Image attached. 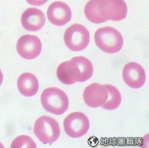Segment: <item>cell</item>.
Masks as SVG:
<instances>
[{
    "mask_svg": "<svg viewBox=\"0 0 149 148\" xmlns=\"http://www.w3.org/2000/svg\"><path fill=\"white\" fill-rule=\"evenodd\" d=\"M93 71L90 60L84 56H76L61 64L57 68L56 75L61 82L69 85L86 81L91 77Z\"/></svg>",
    "mask_w": 149,
    "mask_h": 148,
    "instance_id": "6da1fadb",
    "label": "cell"
},
{
    "mask_svg": "<svg viewBox=\"0 0 149 148\" xmlns=\"http://www.w3.org/2000/svg\"><path fill=\"white\" fill-rule=\"evenodd\" d=\"M41 101L43 108L51 113L60 115L64 113L68 108V98L61 89L51 87L42 92Z\"/></svg>",
    "mask_w": 149,
    "mask_h": 148,
    "instance_id": "7a4b0ae2",
    "label": "cell"
},
{
    "mask_svg": "<svg viewBox=\"0 0 149 148\" xmlns=\"http://www.w3.org/2000/svg\"><path fill=\"white\" fill-rule=\"evenodd\" d=\"M95 41L100 49L111 54L121 50L123 44V37L120 33L110 27L101 28L96 31Z\"/></svg>",
    "mask_w": 149,
    "mask_h": 148,
    "instance_id": "3957f363",
    "label": "cell"
},
{
    "mask_svg": "<svg viewBox=\"0 0 149 148\" xmlns=\"http://www.w3.org/2000/svg\"><path fill=\"white\" fill-rule=\"evenodd\" d=\"M33 131L38 140L45 144L54 143L58 140L60 134L58 122L46 116H42L36 120Z\"/></svg>",
    "mask_w": 149,
    "mask_h": 148,
    "instance_id": "277c9868",
    "label": "cell"
},
{
    "mask_svg": "<svg viewBox=\"0 0 149 148\" xmlns=\"http://www.w3.org/2000/svg\"><path fill=\"white\" fill-rule=\"evenodd\" d=\"M64 39L65 45L71 50L81 51L90 42V33L84 26L74 24L65 30Z\"/></svg>",
    "mask_w": 149,
    "mask_h": 148,
    "instance_id": "5b68a950",
    "label": "cell"
},
{
    "mask_svg": "<svg viewBox=\"0 0 149 148\" xmlns=\"http://www.w3.org/2000/svg\"><path fill=\"white\" fill-rule=\"evenodd\" d=\"M98 7L104 22L120 21L127 16V8L124 0H98Z\"/></svg>",
    "mask_w": 149,
    "mask_h": 148,
    "instance_id": "8992f818",
    "label": "cell"
},
{
    "mask_svg": "<svg viewBox=\"0 0 149 148\" xmlns=\"http://www.w3.org/2000/svg\"><path fill=\"white\" fill-rule=\"evenodd\" d=\"M63 125L65 131L68 136L72 138H79L89 131L90 121L81 112H73L65 118Z\"/></svg>",
    "mask_w": 149,
    "mask_h": 148,
    "instance_id": "52a82bcc",
    "label": "cell"
},
{
    "mask_svg": "<svg viewBox=\"0 0 149 148\" xmlns=\"http://www.w3.org/2000/svg\"><path fill=\"white\" fill-rule=\"evenodd\" d=\"M19 54L24 59H31L36 58L41 52L40 40L33 35H25L19 39L16 45Z\"/></svg>",
    "mask_w": 149,
    "mask_h": 148,
    "instance_id": "ba28073f",
    "label": "cell"
},
{
    "mask_svg": "<svg viewBox=\"0 0 149 148\" xmlns=\"http://www.w3.org/2000/svg\"><path fill=\"white\" fill-rule=\"evenodd\" d=\"M123 77L128 86L138 89L142 87L145 83L146 75L141 65L135 62H130L124 66Z\"/></svg>",
    "mask_w": 149,
    "mask_h": 148,
    "instance_id": "9c48e42d",
    "label": "cell"
},
{
    "mask_svg": "<svg viewBox=\"0 0 149 148\" xmlns=\"http://www.w3.org/2000/svg\"><path fill=\"white\" fill-rule=\"evenodd\" d=\"M83 97L88 106L97 108L102 106L106 102L108 92L104 85L93 83L85 88Z\"/></svg>",
    "mask_w": 149,
    "mask_h": 148,
    "instance_id": "30bf717a",
    "label": "cell"
},
{
    "mask_svg": "<svg viewBox=\"0 0 149 148\" xmlns=\"http://www.w3.org/2000/svg\"><path fill=\"white\" fill-rule=\"evenodd\" d=\"M72 13L67 4L57 1L52 3L47 10L49 21L56 26H63L71 20Z\"/></svg>",
    "mask_w": 149,
    "mask_h": 148,
    "instance_id": "8fae6325",
    "label": "cell"
},
{
    "mask_svg": "<svg viewBox=\"0 0 149 148\" xmlns=\"http://www.w3.org/2000/svg\"><path fill=\"white\" fill-rule=\"evenodd\" d=\"M21 24L29 31H38L45 23L46 17L41 10L36 8H29L24 12L21 16Z\"/></svg>",
    "mask_w": 149,
    "mask_h": 148,
    "instance_id": "7c38bea8",
    "label": "cell"
},
{
    "mask_svg": "<svg viewBox=\"0 0 149 148\" xmlns=\"http://www.w3.org/2000/svg\"><path fill=\"white\" fill-rule=\"evenodd\" d=\"M17 86L19 92L23 95L27 97L33 96L38 90V80L33 74L25 73L19 76Z\"/></svg>",
    "mask_w": 149,
    "mask_h": 148,
    "instance_id": "4fadbf2b",
    "label": "cell"
},
{
    "mask_svg": "<svg viewBox=\"0 0 149 148\" xmlns=\"http://www.w3.org/2000/svg\"><path fill=\"white\" fill-rule=\"evenodd\" d=\"M108 92V98L101 107L104 109L112 110L116 109L121 104V94L117 88L110 84H104Z\"/></svg>",
    "mask_w": 149,
    "mask_h": 148,
    "instance_id": "5bb4252c",
    "label": "cell"
},
{
    "mask_svg": "<svg viewBox=\"0 0 149 148\" xmlns=\"http://www.w3.org/2000/svg\"><path fill=\"white\" fill-rule=\"evenodd\" d=\"M86 17L89 21L95 24L104 23L100 15L98 8V0H90L86 5L85 8Z\"/></svg>",
    "mask_w": 149,
    "mask_h": 148,
    "instance_id": "9a60e30c",
    "label": "cell"
},
{
    "mask_svg": "<svg viewBox=\"0 0 149 148\" xmlns=\"http://www.w3.org/2000/svg\"><path fill=\"white\" fill-rule=\"evenodd\" d=\"M11 148H36V145L31 138L26 136H20L15 138L11 144Z\"/></svg>",
    "mask_w": 149,
    "mask_h": 148,
    "instance_id": "2e32d148",
    "label": "cell"
},
{
    "mask_svg": "<svg viewBox=\"0 0 149 148\" xmlns=\"http://www.w3.org/2000/svg\"><path fill=\"white\" fill-rule=\"evenodd\" d=\"M48 0H26L29 4L33 6H40L45 4Z\"/></svg>",
    "mask_w": 149,
    "mask_h": 148,
    "instance_id": "e0dca14e",
    "label": "cell"
},
{
    "mask_svg": "<svg viewBox=\"0 0 149 148\" xmlns=\"http://www.w3.org/2000/svg\"><path fill=\"white\" fill-rule=\"evenodd\" d=\"M3 75H2L1 70H0V86H1V83H2V81H3Z\"/></svg>",
    "mask_w": 149,
    "mask_h": 148,
    "instance_id": "ac0fdd59",
    "label": "cell"
}]
</instances>
